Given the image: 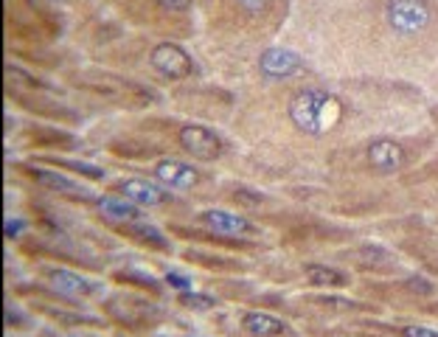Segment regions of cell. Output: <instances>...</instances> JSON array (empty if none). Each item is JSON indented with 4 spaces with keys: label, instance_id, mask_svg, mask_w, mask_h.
<instances>
[{
    "label": "cell",
    "instance_id": "obj_6",
    "mask_svg": "<svg viewBox=\"0 0 438 337\" xmlns=\"http://www.w3.org/2000/svg\"><path fill=\"white\" fill-rule=\"evenodd\" d=\"M149 65L166 79H188L194 74V62L191 56L177 45V42H158L149 51Z\"/></svg>",
    "mask_w": 438,
    "mask_h": 337
},
{
    "label": "cell",
    "instance_id": "obj_7",
    "mask_svg": "<svg viewBox=\"0 0 438 337\" xmlns=\"http://www.w3.org/2000/svg\"><path fill=\"white\" fill-rule=\"evenodd\" d=\"M200 222L216 233V236H228V239H250V236H259V228L242 217V214H234V211H222V208H205L200 214Z\"/></svg>",
    "mask_w": 438,
    "mask_h": 337
},
{
    "label": "cell",
    "instance_id": "obj_3",
    "mask_svg": "<svg viewBox=\"0 0 438 337\" xmlns=\"http://www.w3.org/2000/svg\"><path fill=\"white\" fill-rule=\"evenodd\" d=\"M177 144L194 158V161H202V163H211L216 161L219 155L225 152V141L219 135L202 124H183L177 129Z\"/></svg>",
    "mask_w": 438,
    "mask_h": 337
},
{
    "label": "cell",
    "instance_id": "obj_18",
    "mask_svg": "<svg viewBox=\"0 0 438 337\" xmlns=\"http://www.w3.org/2000/svg\"><path fill=\"white\" fill-rule=\"evenodd\" d=\"M31 141L37 147H45V144H73V138L67 132H59V129H31Z\"/></svg>",
    "mask_w": 438,
    "mask_h": 337
},
{
    "label": "cell",
    "instance_id": "obj_2",
    "mask_svg": "<svg viewBox=\"0 0 438 337\" xmlns=\"http://www.w3.org/2000/svg\"><path fill=\"white\" fill-rule=\"evenodd\" d=\"M73 85L82 88V90H90L96 96H104V99H113V101H135V104H146V101H152L155 93L149 88H143V85H135V82H127L115 74H79L76 79H73Z\"/></svg>",
    "mask_w": 438,
    "mask_h": 337
},
{
    "label": "cell",
    "instance_id": "obj_23",
    "mask_svg": "<svg viewBox=\"0 0 438 337\" xmlns=\"http://www.w3.org/2000/svg\"><path fill=\"white\" fill-rule=\"evenodd\" d=\"M155 3L161 6V9H166V12H188L191 6H194V0H155Z\"/></svg>",
    "mask_w": 438,
    "mask_h": 337
},
{
    "label": "cell",
    "instance_id": "obj_15",
    "mask_svg": "<svg viewBox=\"0 0 438 337\" xmlns=\"http://www.w3.org/2000/svg\"><path fill=\"white\" fill-rule=\"evenodd\" d=\"M242 329L250 337H278L286 331V323L270 312H245L242 315Z\"/></svg>",
    "mask_w": 438,
    "mask_h": 337
},
{
    "label": "cell",
    "instance_id": "obj_1",
    "mask_svg": "<svg viewBox=\"0 0 438 337\" xmlns=\"http://www.w3.org/2000/svg\"><path fill=\"white\" fill-rule=\"evenodd\" d=\"M343 115V104L323 90H301L289 101V118L307 135L329 132Z\"/></svg>",
    "mask_w": 438,
    "mask_h": 337
},
{
    "label": "cell",
    "instance_id": "obj_21",
    "mask_svg": "<svg viewBox=\"0 0 438 337\" xmlns=\"http://www.w3.org/2000/svg\"><path fill=\"white\" fill-rule=\"evenodd\" d=\"M236 6L245 12V15H264L270 9V0H236Z\"/></svg>",
    "mask_w": 438,
    "mask_h": 337
},
{
    "label": "cell",
    "instance_id": "obj_12",
    "mask_svg": "<svg viewBox=\"0 0 438 337\" xmlns=\"http://www.w3.org/2000/svg\"><path fill=\"white\" fill-rule=\"evenodd\" d=\"M93 206L99 208V217H102V220H107V222H110V225H115V228L143 220L140 208H138V206H132L129 199L118 197V194H104V197H99V199L93 202Z\"/></svg>",
    "mask_w": 438,
    "mask_h": 337
},
{
    "label": "cell",
    "instance_id": "obj_25",
    "mask_svg": "<svg viewBox=\"0 0 438 337\" xmlns=\"http://www.w3.org/2000/svg\"><path fill=\"white\" fill-rule=\"evenodd\" d=\"M402 337H438L435 329H427V326H405L402 329Z\"/></svg>",
    "mask_w": 438,
    "mask_h": 337
},
{
    "label": "cell",
    "instance_id": "obj_4",
    "mask_svg": "<svg viewBox=\"0 0 438 337\" xmlns=\"http://www.w3.org/2000/svg\"><path fill=\"white\" fill-rule=\"evenodd\" d=\"M385 17H388V26L399 34H419L430 26V6L427 0H388L385 6Z\"/></svg>",
    "mask_w": 438,
    "mask_h": 337
},
{
    "label": "cell",
    "instance_id": "obj_13",
    "mask_svg": "<svg viewBox=\"0 0 438 337\" xmlns=\"http://www.w3.org/2000/svg\"><path fill=\"white\" fill-rule=\"evenodd\" d=\"M261 74L270 79H281V76H292L295 71H301L304 62L295 51H286V48H267L259 59Z\"/></svg>",
    "mask_w": 438,
    "mask_h": 337
},
{
    "label": "cell",
    "instance_id": "obj_8",
    "mask_svg": "<svg viewBox=\"0 0 438 337\" xmlns=\"http://www.w3.org/2000/svg\"><path fill=\"white\" fill-rule=\"evenodd\" d=\"M42 279L65 298H93L102 293V287L67 267H42Z\"/></svg>",
    "mask_w": 438,
    "mask_h": 337
},
{
    "label": "cell",
    "instance_id": "obj_10",
    "mask_svg": "<svg viewBox=\"0 0 438 337\" xmlns=\"http://www.w3.org/2000/svg\"><path fill=\"white\" fill-rule=\"evenodd\" d=\"M152 177L166 186V188H175V191H186V188H194L200 183V172L186 163V161H177V158H163L152 166Z\"/></svg>",
    "mask_w": 438,
    "mask_h": 337
},
{
    "label": "cell",
    "instance_id": "obj_19",
    "mask_svg": "<svg viewBox=\"0 0 438 337\" xmlns=\"http://www.w3.org/2000/svg\"><path fill=\"white\" fill-rule=\"evenodd\" d=\"M115 279L118 281H129V284H138V287H143V290H149L152 295H158L161 293V287H158V281L152 279V276H140V273H132V270H127V273H115Z\"/></svg>",
    "mask_w": 438,
    "mask_h": 337
},
{
    "label": "cell",
    "instance_id": "obj_5",
    "mask_svg": "<svg viewBox=\"0 0 438 337\" xmlns=\"http://www.w3.org/2000/svg\"><path fill=\"white\" fill-rule=\"evenodd\" d=\"M113 194L129 199L138 208H163L172 202V191H166V186L161 183H149L143 177H124L113 186Z\"/></svg>",
    "mask_w": 438,
    "mask_h": 337
},
{
    "label": "cell",
    "instance_id": "obj_26",
    "mask_svg": "<svg viewBox=\"0 0 438 337\" xmlns=\"http://www.w3.org/2000/svg\"><path fill=\"white\" fill-rule=\"evenodd\" d=\"M54 3H70V0H54Z\"/></svg>",
    "mask_w": 438,
    "mask_h": 337
},
{
    "label": "cell",
    "instance_id": "obj_20",
    "mask_svg": "<svg viewBox=\"0 0 438 337\" xmlns=\"http://www.w3.org/2000/svg\"><path fill=\"white\" fill-rule=\"evenodd\" d=\"M177 301L186 306V309H211L216 301L211 295H202V293H180Z\"/></svg>",
    "mask_w": 438,
    "mask_h": 337
},
{
    "label": "cell",
    "instance_id": "obj_9",
    "mask_svg": "<svg viewBox=\"0 0 438 337\" xmlns=\"http://www.w3.org/2000/svg\"><path fill=\"white\" fill-rule=\"evenodd\" d=\"M26 174H31V180H37L40 186H45V188H51V191H56V194H62V197H67V199H73V202H96V199H99L88 186H82L79 180H73V177H67V174H59V172H54V169H34V166H26Z\"/></svg>",
    "mask_w": 438,
    "mask_h": 337
},
{
    "label": "cell",
    "instance_id": "obj_24",
    "mask_svg": "<svg viewBox=\"0 0 438 337\" xmlns=\"http://www.w3.org/2000/svg\"><path fill=\"white\" fill-rule=\"evenodd\" d=\"M166 284L169 287H175V290H180V293H191V279H186V276H180V273H166Z\"/></svg>",
    "mask_w": 438,
    "mask_h": 337
},
{
    "label": "cell",
    "instance_id": "obj_22",
    "mask_svg": "<svg viewBox=\"0 0 438 337\" xmlns=\"http://www.w3.org/2000/svg\"><path fill=\"white\" fill-rule=\"evenodd\" d=\"M405 287H407L410 293H416V295H432V290H435L427 279H416V276H413V279H407V281H405Z\"/></svg>",
    "mask_w": 438,
    "mask_h": 337
},
{
    "label": "cell",
    "instance_id": "obj_16",
    "mask_svg": "<svg viewBox=\"0 0 438 337\" xmlns=\"http://www.w3.org/2000/svg\"><path fill=\"white\" fill-rule=\"evenodd\" d=\"M304 276L315 287H346L348 284L346 273H340V270H334V267H326V264H307Z\"/></svg>",
    "mask_w": 438,
    "mask_h": 337
},
{
    "label": "cell",
    "instance_id": "obj_14",
    "mask_svg": "<svg viewBox=\"0 0 438 337\" xmlns=\"http://www.w3.org/2000/svg\"><path fill=\"white\" fill-rule=\"evenodd\" d=\"M124 236H129L132 242H138V245H143V247H152V250H161V253H169L172 250V245H169V239L155 228V225H149V222H143V220H138V222H129V225H121L118 228Z\"/></svg>",
    "mask_w": 438,
    "mask_h": 337
},
{
    "label": "cell",
    "instance_id": "obj_11",
    "mask_svg": "<svg viewBox=\"0 0 438 337\" xmlns=\"http://www.w3.org/2000/svg\"><path fill=\"white\" fill-rule=\"evenodd\" d=\"M368 163L380 174H391V172H399L407 163V155H405L402 144H396L391 138H377V141L368 144Z\"/></svg>",
    "mask_w": 438,
    "mask_h": 337
},
{
    "label": "cell",
    "instance_id": "obj_17",
    "mask_svg": "<svg viewBox=\"0 0 438 337\" xmlns=\"http://www.w3.org/2000/svg\"><path fill=\"white\" fill-rule=\"evenodd\" d=\"M37 163H48V166H56V169H67L73 174H82L88 180H104V169L93 166V163H85V161H70V158H51V155H40Z\"/></svg>",
    "mask_w": 438,
    "mask_h": 337
}]
</instances>
